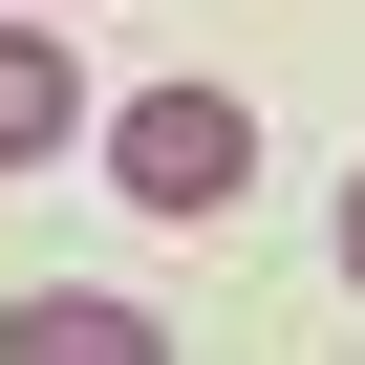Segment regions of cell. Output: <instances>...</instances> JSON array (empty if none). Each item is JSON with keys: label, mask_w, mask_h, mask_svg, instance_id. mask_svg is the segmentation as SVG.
Returning a JSON list of instances; mask_svg holds the SVG:
<instances>
[{"label": "cell", "mask_w": 365, "mask_h": 365, "mask_svg": "<svg viewBox=\"0 0 365 365\" xmlns=\"http://www.w3.org/2000/svg\"><path fill=\"white\" fill-rule=\"evenodd\" d=\"M0 365H150V322H129L108 279H43L22 322H0Z\"/></svg>", "instance_id": "obj_3"}, {"label": "cell", "mask_w": 365, "mask_h": 365, "mask_svg": "<svg viewBox=\"0 0 365 365\" xmlns=\"http://www.w3.org/2000/svg\"><path fill=\"white\" fill-rule=\"evenodd\" d=\"M108 172H129V215H237V194H258V129H237L215 86H150V108L108 129Z\"/></svg>", "instance_id": "obj_1"}, {"label": "cell", "mask_w": 365, "mask_h": 365, "mask_svg": "<svg viewBox=\"0 0 365 365\" xmlns=\"http://www.w3.org/2000/svg\"><path fill=\"white\" fill-rule=\"evenodd\" d=\"M65 129H86V65L43 43V0H0V172H43Z\"/></svg>", "instance_id": "obj_2"}, {"label": "cell", "mask_w": 365, "mask_h": 365, "mask_svg": "<svg viewBox=\"0 0 365 365\" xmlns=\"http://www.w3.org/2000/svg\"><path fill=\"white\" fill-rule=\"evenodd\" d=\"M344 279H365V172H344Z\"/></svg>", "instance_id": "obj_4"}]
</instances>
